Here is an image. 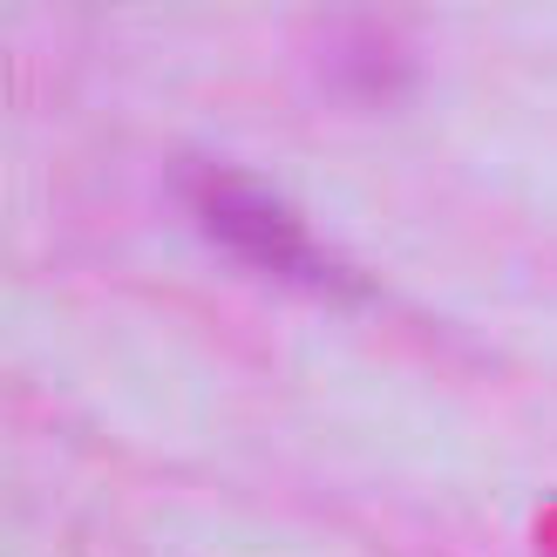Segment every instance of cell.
<instances>
[{
	"instance_id": "1",
	"label": "cell",
	"mask_w": 557,
	"mask_h": 557,
	"mask_svg": "<svg viewBox=\"0 0 557 557\" xmlns=\"http://www.w3.org/2000/svg\"><path fill=\"white\" fill-rule=\"evenodd\" d=\"M198 211H205V225L225 238V245H238L245 259H265L272 272H293V278H313V272H320V252H313V245H306V232L293 225V211L272 205V198H259L252 184H238V177H205Z\"/></svg>"
}]
</instances>
